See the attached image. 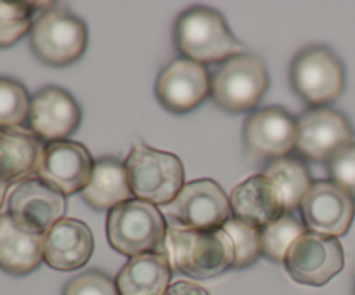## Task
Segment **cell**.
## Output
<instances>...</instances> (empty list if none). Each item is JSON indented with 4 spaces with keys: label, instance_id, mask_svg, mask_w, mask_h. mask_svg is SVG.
<instances>
[{
    "label": "cell",
    "instance_id": "21",
    "mask_svg": "<svg viewBox=\"0 0 355 295\" xmlns=\"http://www.w3.org/2000/svg\"><path fill=\"white\" fill-rule=\"evenodd\" d=\"M172 267L165 252H149L128 259L114 278L120 295H165Z\"/></svg>",
    "mask_w": 355,
    "mask_h": 295
},
{
    "label": "cell",
    "instance_id": "32",
    "mask_svg": "<svg viewBox=\"0 0 355 295\" xmlns=\"http://www.w3.org/2000/svg\"><path fill=\"white\" fill-rule=\"evenodd\" d=\"M7 186H9V184H6V183H2V180H0V208H2L3 201H6V194H7Z\"/></svg>",
    "mask_w": 355,
    "mask_h": 295
},
{
    "label": "cell",
    "instance_id": "15",
    "mask_svg": "<svg viewBox=\"0 0 355 295\" xmlns=\"http://www.w3.org/2000/svg\"><path fill=\"white\" fill-rule=\"evenodd\" d=\"M26 121L28 128L44 144L68 141L82 124V110L68 90L49 85L31 97Z\"/></svg>",
    "mask_w": 355,
    "mask_h": 295
},
{
    "label": "cell",
    "instance_id": "19",
    "mask_svg": "<svg viewBox=\"0 0 355 295\" xmlns=\"http://www.w3.org/2000/svg\"><path fill=\"white\" fill-rule=\"evenodd\" d=\"M44 262V235L28 231L9 214H0V269L26 276Z\"/></svg>",
    "mask_w": 355,
    "mask_h": 295
},
{
    "label": "cell",
    "instance_id": "22",
    "mask_svg": "<svg viewBox=\"0 0 355 295\" xmlns=\"http://www.w3.org/2000/svg\"><path fill=\"white\" fill-rule=\"evenodd\" d=\"M82 198L94 210H113L118 205L134 200L125 162L114 156L97 160L92 177L82 191Z\"/></svg>",
    "mask_w": 355,
    "mask_h": 295
},
{
    "label": "cell",
    "instance_id": "31",
    "mask_svg": "<svg viewBox=\"0 0 355 295\" xmlns=\"http://www.w3.org/2000/svg\"><path fill=\"white\" fill-rule=\"evenodd\" d=\"M165 295H210L207 288L201 285L193 283V281H175L168 287Z\"/></svg>",
    "mask_w": 355,
    "mask_h": 295
},
{
    "label": "cell",
    "instance_id": "11",
    "mask_svg": "<svg viewBox=\"0 0 355 295\" xmlns=\"http://www.w3.org/2000/svg\"><path fill=\"white\" fill-rule=\"evenodd\" d=\"M155 94L165 110L177 115L189 113L211 96V73L200 62L177 58L162 68Z\"/></svg>",
    "mask_w": 355,
    "mask_h": 295
},
{
    "label": "cell",
    "instance_id": "16",
    "mask_svg": "<svg viewBox=\"0 0 355 295\" xmlns=\"http://www.w3.org/2000/svg\"><path fill=\"white\" fill-rule=\"evenodd\" d=\"M298 118L281 106L255 110L243 125V141L259 156L284 158L297 148Z\"/></svg>",
    "mask_w": 355,
    "mask_h": 295
},
{
    "label": "cell",
    "instance_id": "4",
    "mask_svg": "<svg viewBox=\"0 0 355 295\" xmlns=\"http://www.w3.org/2000/svg\"><path fill=\"white\" fill-rule=\"evenodd\" d=\"M165 215L156 205L128 200L110 210L106 219L107 242L121 255L132 257L163 252L166 239Z\"/></svg>",
    "mask_w": 355,
    "mask_h": 295
},
{
    "label": "cell",
    "instance_id": "10",
    "mask_svg": "<svg viewBox=\"0 0 355 295\" xmlns=\"http://www.w3.org/2000/svg\"><path fill=\"white\" fill-rule=\"evenodd\" d=\"M305 229L340 238L350 231L355 217V196L333 180H314L300 203Z\"/></svg>",
    "mask_w": 355,
    "mask_h": 295
},
{
    "label": "cell",
    "instance_id": "9",
    "mask_svg": "<svg viewBox=\"0 0 355 295\" xmlns=\"http://www.w3.org/2000/svg\"><path fill=\"white\" fill-rule=\"evenodd\" d=\"M284 267L297 283L324 287L345 266V253L338 238L305 231L284 257Z\"/></svg>",
    "mask_w": 355,
    "mask_h": 295
},
{
    "label": "cell",
    "instance_id": "25",
    "mask_svg": "<svg viewBox=\"0 0 355 295\" xmlns=\"http://www.w3.org/2000/svg\"><path fill=\"white\" fill-rule=\"evenodd\" d=\"M224 231L231 236L234 246L232 269H246L262 257V229L231 217L224 224Z\"/></svg>",
    "mask_w": 355,
    "mask_h": 295
},
{
    "label": "cell",
    "instance_id": "18",
    "mask_svg": "<svg viewBox=\"0 0 355 295\" xmlns=\"http://www.w3.org/2000/svg\"><path fill=\"white\" fill-rule=\"evenodd\" d=\"M94 253L92 229L64 217L44 235V262L55 271L82 269Z\"/></svg>",
    "mask_w": 355,
    "mask_h": 295
},
{
    "label": "cell",
    "instance_id": "17",
    "mask_svg": "<svg viewBox=\"0 0 355 295\" xmlns=\"http://www.w3.org/2000/svg\"><path fill=\"white\" fill-rule=\"evenodd\" d=\"M232 217L263 229L286 214L284 198L277 184L266 174H253L234 186L229 196Z\"/></svg>",
    "mask_w": 355,
    "mask_h": 295
},
{
    "label": "cell",
    "instance_id": "12",
    "mask_svg": "<svg viewBox=\"0 0 355 295\" xmlns=\"http://www.w3.org/2000/svg\"><path fill=\"white\" fill-rule=\"evenodd\" d=\"M7 214L28 231L45 235L66 215V196L38 177H30L10 189Z\"/></svg>",
    "mask_w": 355,
    "mask_h": 295
},
{
    "label": "cell",
    "instance_id": "33",
    "mask_svg": "<svg viewBox=\"0 0 355 295\" xmlns=\"http://www.w3.org/2000/svg\"><path fill=\"white\" fill-rule=\"evenodd\" d=\"M354 295H355V281H354Z\"/></svg>",
    "mask_w": 355,
    "mask_h": 295
},
{
    "label": "cell",
    "instance_id": "26",
    "mask_svg": "<svg viewBox=\"0 0 355 295\" xmlns=\"http://www.w3.org/2000/svg\"><path fill=\"white\" fill-rule=\"evenodd\" d=\"M31 97L17 80L0 76V127H21L30 115Z\"/></svg>",
    "mask_w": 355,
    "mask_h": 295
},
{
    "label": "cell",
    "instance_id": "23",
    "mask_svg": "<svg viewBox=\"0 0 355 295\" xmlns=\"http://www.w3.org/2000/svg\"><path fill=\"white\" fill-rule=\"evenodd\" d=\"M263 174L270 177L281 189L288 214L300 208L302 200L314 184L307 165L300 158H293V156L274 160Z\"/></svg>",
    "mask_w": 355,
    "mask_h": 295
},
{
    "label": "cell",
    "instance_id": "20",
    "mask_svg": "<svg viewBox=\"0 0 355 295\" xmlns=\"http://www.w3.org/2000/svg\"><path fill=\"white\" fill-rule=\"evenodd\" d=\"M44 142L24 127H0V180L21 183L37 174Z\"/></svg>",
    "mask_w": 355,
    "mask_h": 295
},
{
    "label": "cell",
    "instance_id": "6",
    "mask_svg": "<svg viewBox=\"0 0 355 295\" xmlns=\"http://www.w3.org/2000/svg\"><path fill=\"white\" fill-rule=\"evenodd\" d=\"M290 83L311 108L329 106L345 90V65L326 45H309L291 59Z\"/></svg>",
    "mask_w": 355,
    "mask_h": 295
},
{
    "label": "cell",
    "instance_id": "13",
    "mask_svg": "<svg viewBox=\"0 0 355 295\" xmlns=\"http://www.w3.org/2000/svg\"><path fill=\"white\" fill-rule=\"evenodd\" d=\"M92 155L76 141H55L44 146L37 177L64 196L82 193L94 172Z\"/></svg>",
    "mask_w": 355,
    "mask_h": 295
},
{
    "label": "cell",
    "instance_id": "5",
    "mask_svg": "<svg viewBox=\"0 0 355 295\" xmlns=\"http://www.w3.org/2000/svg\"><path fill=\"white\" fill-rule=\"evenodd\" d=\"M87 24L66 7L51 3L33 19L30 45L37 59L54 68L78 61L87 51Z\"/></svg>",
    "mask_w": 355,
    "mask_h": 295
},
{
    "label": "cell",
    "instance_id": "8",
    "mask_svg": "<svg viewBox=\"0 0 355 295\" xmlns=\"http://www.w3.org/2000/svg\"><path fill=\"white\" fill-rule=\"evenodd\" d=\"M162 208L168 224L187 229H222L232 217L229 196L214 179L186 183L175 200Z\"/></svg>",
    "mask_w": 355,
    "mask_h": 295
},
{
    "label": "cell",
    "instance_id": "28",
    "mask_svg": "<svg viewBox=\"0 0 355 295\" xmlns=\"http://www.w3.org/2000/svg\"><path fill=\"white\" fill-rule=\"evenodd\" d=\"M329 180L345 187L355 196V141L340 148L331 158L326 162Z\"/></svg>",
    "mask_w": 355,
    "mask_h": 295
},
{
    "label": "cell",
    "instance_id": "2",
    "mask_svg": "<svg viewBox=\"0 0 355 295\" xmlns=\"http://www.w3.org/2000/svg\"><path fill=\"white\" fill-rule=\"evenodd\" d=\"M173 44L186 59L200 65H220L245 52L218 10L194 6L179 14L173 24Z\"/></svg>",
    "mask_w": 355,
    "mask_h": 295
},
{
    "label": "cell",
    "instance_id": "30",
    "mask_svg": "<svg viewBox=\"0 0 355 295\" xmlns=\"http://www.w3.org/2000/svg\"><path fill=\"white\" fill-rule=\"evenodd\" d=\"M38 10L35 2H3L0 0V19L6 21H33Z\"/></svg>",
    "mask_w": 355,
    "mask_h": 295
},
{
    "label": "cell",
    "instance_id": "14",
    "mask_svg": "<svg viewBox=\"0 0 355 295\" xmlns=\"http://www.w3.org/2000/svg\"><path fill=\"white\" fill-rule=\"evenodd\" d=\"M354 141V128L342 111L331 106L311 108L298 118L297 151L312 162H328Z\"/></svg>",
    "mask_w": 355,
    "mask_h": 295
},
{
    "label": "cell",
    "instance_id": "7",
    "mask_svg": "<svg viewBox=\"0 0 355 295\" xmlns=\"http://www.w3.org/2000/svg\"><path fill=\"white\" fill-rule=\"evenodd\" d=\"M269 89L262 59L250 52L232 56L211 73V99L229 113L253 110Z\"/></svg>",
    "mask_w": 355,
    "mask_h": 295
},
{
    "label": "cell",
    "instance_id": "27",
    "mask_svg": "<svg viewBox=\"0 0 355 295\" xmlns=\"http://www.w3.org/2000/svg\"><path fill=\"white\" fill-rule=\"evenodd\" d=\"M62 295H120L110 274L99 269L83 271L64 285Z\"/></svg>",
    "mask_w": 355,
    "mask_h": 295
},
{
    "label": "cell",
    "instance_id": "1",
    "mask_svg": "<svg viewBox=\"0 0 355 295\" xmlns=\"http://www.w3.org/2000/svg\"><path fill=\"white\" fill-rule=\"evenodd\" d=\"M172 271L208 280L232 269L234 246L227 233L222 229H187L168 224L165 250Z\"/></svg>",
    "mask_w": 355,
    "mask_h": 295
},
{
    "label": "cell",
    "instance_id": "29",
    "mask_svg": "<svg viewBox=\"0 0 355 295\" xmlns=\"http://www.w3.org/2000/svg\"><path fill=\"white\" fill-rule=\"evenodd\" d=\"M33 21H6L0 19V49L12 47L23 37L30 35Z\"/></svg>",
    "mask_w": 355,
    "mask_h": 295
},
{
    "label": "cell",
    "instance_id": "24",
    "mask_svg": "<svg viewBox=\"0 0 355 295\" xmlns=\"http://www.w3.org/2000/svg\"><path fill=\"white\" fill-rule=\"evenodd\" d=\"M307 229L304 222L286 212L277 221L262 229V255L272 262H284L290 246Z\"/></svg>",
    "mask_w": 355,
    "mask_h": 295
},
{
    "label": "cell",
    "instance_id": "3",
    "mask_svg": "<svg viewBox=\"0 0 355 295\" xmlns=\"http://www.w3.org/2000/svg\"><path fill=\"white\" fill-rule=\"evenodd\" d=\"M128 184L135 200L165 207L184 187V163L177 155L137 141L125 160Z\"/></svg>",
    "mask_w": 355,
    "mask_h": 295
}]
</instances>
